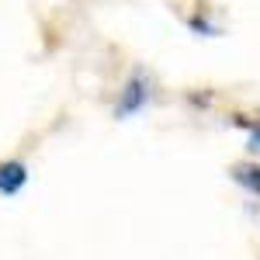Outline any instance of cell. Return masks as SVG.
Wrapping results in <instances>:
<instances>
[{"label": "cell", "mask_w": 260, "mask_h": 260, "mask_svg": "<svg viewBox=\"0 0 260 260\" xmlns=\"http://www.w3.org/2000/svg\"><path fill=\"white\" fill-rule=\"evenodd\" d=\"M149 98V80H146V73H132L128 83H125V90H121L118 98V108H115V115L118 118H128V115H136L142 104Z\"/></svg>", "instance_id": "obj_1"}, {"label": "cell", "mask_w": 260, "mask_h": 260, "mask_svg": "<svg viewBox=\"0 0 260 260\" xmlns=\"http://www.w3.org/2000/svg\"><path fill=\"white\" fill-rule=\"evenodd\" d=\"M28 184V167L21 160H4L0 163V194H18Z\"/></svg>", "instance_id": "obj_2"}, {"label": "cell", "mask_w": 260, "mask_h": 260, "mask_svg": "<svg viewBox=\"0 0 260 260\" xmlns=\"http://www.w3.org/2000/svg\"><path fill=\"white\" fill-rule=\"evenodd\" d=\"M229 177L236 180L240 187H246V191L260 194V163H236V167L229 170Z\"/></svg>", "instance_id": "obj_3"}, {"label": "cell", "mask_w": 260, "mask_h": 260, "mask_svg": "<svg viewBox=\"0 0 260 260\" xmlns=\"http://www.w3.org/2000/svg\"><path fill=\"white\" fill-rule=\"evenodd\" d=\"M250 149H253V153H260V121L250 128Z\"/></svg>", "instance_id": "obj_4"}]
</instances>
